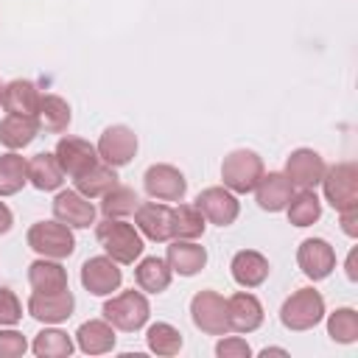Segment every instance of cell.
Listing matches in <instances>:
<instances>
[{
    "label": "cell",
    "mask_w": 358,
    "mask_h": 358,
    "mask_svg": "<svg viewBox=\"0 0 358 358\" xmlns=\"http://www.w3.org/2000/svg\"><path fill=\"white\" fill-rule=\"evenodd\" d=\"M285 213H288V221L294 227H310L322 215V201L313 190H299L296 196H291Z\"/></svg>",
    "instance_id": "cell-33"
},
{
    "label": "cell",
    "mask_w": 358,
    "mask_h": 358,
    "mask_svg": "<svg viewBox=\"0 0 358 358\" xmlns=\"http://www.w3.org/2000/svg\"><path fill=\"white\" fill-rule=\"evenodd\" d=\"M296 263L308 280H324L336 268V249L324 238H305L296 249Z\"/></svg>",
    "instance_id": "cell-11"
},
{
    "label": "cell",
    "mask_w": 358,
    "mask_h": 358,
    "mask_svg": "<svg viewBox=\"0 0 358 358\" xmlns=\"http://www.w3.org/2000/svg\"><path fill=\"white\" fill-rule=\"evenodd\" d=\"M263 159L249 151V148H235L224 157L221 162V179H224V187L232 190L235 196L238 193H252L263 176Z\"/></svg>",
    "instance_id": "cell-3"
},
{
    "label": "cell",
    "mask_w": 358,
    "mask_h": 358,
    "mask_svg": "<svg viewBox=\"0 0 358 358\" xmlns=\"http://www.w3.org/2000/svg\"><path fill=\"white\" fill-rule=\"evenodd\" d=\"M324 319V296L313 288H299L294 291L282 308H280V322L288 330H310Z\"/></svg>",
    "instance_id": "cell-5"
},
{
    "label": "cell",
    "mask_w": 358,
    "mask_h": 358,
    "mask_svg": "<svg viewBox=\"0 0 358 358\" xmlns=\"http://www.w3.org/2000/svg\"><path fill=\"white\" fill-rule=\"evenodd\" d=\"M171 274L173 271L162 257H143L134 268V280L140 291H148V294H162L171 285Z\"/></svg>",
    "instance_id": "cell-29"
},
{
    "label": "cell",
    "mask_w": 358,
    "mask_h": 358,
    "mask_svg": "<svg viewBox=\"0 0 358 358\" xmlns=\"http://www.w3.org/2000/svg\"><path fill=\"white\" fill-rule=\"evenodd\" d=\"M338 215H341V229H344L350 238H355V235H358V207L341 210Z\"/></svg>",
    "instance_id": "cell-40"
},
{
    "label": "cell",
    "mask_w": 358,
    "mask_h": 358,
    "mask_svg": "<svg viewBox=\"0 0 358 358\" xmlns=\"http://www.w3.org/2000/svg\"><path fill=\"white\" fill-rule=\"evenodd\" d=\"M39 90L34 81H25V78H14L3 87V109L8 115H36V106H39Z\"/></svg>",
    "instance_id": "cell-23"
},
{
    "label": "cell",
    "mask_w": 358,
    "mask_h": 358,
    "mask_svg": "<svg viewBox=\"0 0 358 358\" xmlns=\"http://www.w3.org/2000/svg\"><path fill=\"white\" fill-rule=\"evenodd\" d=\"M31 350H34L36 358H67V355L76 350V344H73V338H70L64 330L48 327V330H42V333H36Z\"/></svg>",
    "instance_id": "cell-32"
},
{
    "label": "cell",
    "mask_w": 358,
    "mask_h": 358,
    "mask_svg": "<svg viewBox=\"0 0 358 358\" xmlns=\"http://www.w3.org/2000/svg\"><path fill=\"white\" fill-rule=\"evenodd\" d=\"M227 319H229V330L235 333H252L263 324V305L255 294L249 291H238L227 299Z\"/></svg>",
    "instance_id": "cell-17"
},
{
    "label": "cell",
    "mask_w": 358,
    "mask_h": 358,
    "mask_svg": "<svg viewBox=\"0 0 358 358\" xmlns=\"http://www.w3.org/2000/svg\"><path fill=\"white\" fill-rule=\"evenodd\" d=\"M56 159H59V165H62V171L67 173V176H81L84 171H90L101 157H98V148L92 145V143H87V140H81V137H62L59 143H56Z\"/></svg>",
    "instance_id": "cell-14"
},
{
    "label": "cell",
    "mask_w": 358,
    "mask_h": 358,
    "mask_svg": "<svg viewBox=\"0 0 358 358\" xmlns=\"http://www.w3.org/2000/svg\"><path fill=\"white\" fill-rule=\"evenodd\" d=\"M229 271H232V280L241 285V288H257L266 282L268 277V260L255 252V249H241L235 252L232 263H229Z\"/></svg>",
    "instance_id": "cell-21"
},
{
    "label": "cell",
    "mask_w": 358,
    "mask_h": 358,
    "mask_svg": "<svg viewBox=\"0 0 358 358\" xmlns=\"http://www.w3.org/2000/svg\"><path fill=\"white\" fill-rule=\"evenodd\" d=\"M53 218L70 229H90L95 224V207L78 190H59L53 199Z\"/></svg>",
    "instance_id": "cell-12"
},
{
    "label": "cell",
    "mask_w": 358,
    "mask_h": 358,
    "mask_svg": "<svg viewBox=\"0 0 358 358\" xmlns=\"http://www.w3.org/2000/svg\"><path fill=\"white\" fill-rule=\"evenodd\" d=\"M0 101H3V87H0Z\"/></svg>",
    "instance_id": "cell-44"
},
{
    "label": "cell",
    "mask_w": 358,
    "mask_h": 358,
    "mask_svg": "<svg viewBox=\"0 0 358 358\" xmlns=\"http://www.w3.org/2000/svg\"><path fill=\"white\" fill-rule=\"evenodd\" d=\"M11 224H14V215H11V210L0 201V235H6V232L11 229Z\"/></svg>",
    "instance_id": "cell-41"
},
{
    "label": "cell",
    "mask_w": 358,
    "mask_h": 358,
    "mask_svg": "<svg viewBox=\"0 0 358 358\" xmlns=\"http://www.w3.org/2000/svg\"><path fill=\"white\" fill-rule=\"evenodd\" d=\"M151 316V305L145 299L143 291H120L115 294L112 299L103 302V319L115 327V330H123V333H134L140 330Z\"/></svg>",
    "instance_id": "cell-2"
},
{
    "label": "cell",
    "mask_w": 358,
    "mask_h": 358,
    "mask_svg": "<svg viewBox=\"0 0 358 358\" xmlns=\"http://www.w3.org/2000/svg\"><path fill=\"white\" fill-rule=\"evenodd\" d=\"M36 131H39V126H36V117H31V115H6L0 120V143L11 151L31 145Z\"/></svg>",
    "instance_id": "cell-26"
},
{
    "label": "cell",
    "mask_w": 358,
    "mask_h": 358,
    "mask_svg": "<svg viewBox=\"0 0 358 358\" xmlns=\"http://www.w3.org/2000/svg\"><path fill=\"white\" fill-rule=\"evenodd\" d=\"M215 355H218V358H249V355H252V347L246 344V338H241V336H227V333H224V338L215 344Z\"/></svg>",
    "instance_id": "cell-38"
},
{
    "label": "cell",
    "mask_w": 358,
    "mask_h": 358,
    "mask_svg": "<svg viewBox=\"0 0 358 358\" xmlns=\"http://www.w3.org/2000/svg\"><path fill=\"white\" fill-rule=\"evenodd\" d=\"M28 282L34 291L39 294H56L67 288V268L59 260L50 257H39L28 266Z\"/></svg>",
    "instance_id": "cell-24"
},
{
    "label": "cell",
    "mask_w": 358,
    "mask_h": 358,
    "mask_svg": "<svg viewBox=\"0 0 358 358\" xmlns=\"http://www.w3.org/2000/svg\"><path fill=\"white\" fill-rule=\"evenodd\" d=\"M28 182L36 190H59L64 182V171H62L56 154H50V151L34 154L28 159Z\"/></svg>",
    "instance_id": "cell-25"
},
{
    "label": "cell",
    "mask_w": 358,
    "mask_h": 358,
    "mask_svg": "<svg viewBox=\"0 0 358 358\" xmlns=\"http://www.w3.org/2000/svg\"><path fill=\"white\" fill-rule=\"evenodd\" d=\"M327 336L338 344L358 341V313L352 308H336L327 316Z\"/></svg>",
    "instance_id": "cell-36"
},
{
    "label": "cell",
    "mask_w": 358,
    "mask_h": 358,
    "mask_svg": "<svg viewBox=\"0 0 358 358\" xmlns=\"http://www.w3.org/2000/svg\"><path fill=\"white\" fill-rule=\"evenodd\" d=\"M34 117H36V126L39 129L59 134V131H67L73 115H70V103L62 95H42Z\"/></svg>",
    "instance_id": "cell-27"
},
{
    "label": "cell",
    "mask_w": 358,
    "mask_h": 358,
    "mask_svg": "<svg viewBox=\"0 0 358 358\" xmlns=\"http://www.w3.org/2000/svg\"><path fill=\"white\" fill-rule=\"evenodd\" d=\"M190 316H193V324L201 333H207V336H224V333H229L227 299L218 291H199L190 299Z\"/></svg>",
    "instance_id": "cell-7"
},
{
    "label": "cell",
    "mask_w": 358,
    "mask_h": 358,
    "mask_svg": "<svg viewBox=\"0 0 358 358\" xmlns=\"http://www.w3.org/2000/svg\"><path fill=\"white\" fill-rule=\"evenodd\" d=\"M165 263L171 266L173 274L193 277L207 266V249L199 246L196 241H179L176 238L165 252Z\"/></svg>",
    "instance_id": "cell-20"
},
{
    "label": "cell",
    "mask_w": 358,
    "mask_h": 358,
    "mask_svg": "<svg viewBox=\"0 0 358 358\" xmlns=\"http://www.w3.org/2000/svg\"><path fill=\"white\" fill-rule=\"evenodd\" d=\"M255 196H257V204L260 210H268V213H280L288 207L291 196H294V185L288 182L285 173L280 171H271V173H263L257 187H255Z\"/></svg>",
    "instance_id": "cell-19"
},
{
    "label": "cell",
    "mask_w": 358,
    "mask_h": 358,
    "mask_svg": "<svg viewBox=\"0 0 358 358\" xmlns=\"http://www.w3.org/2000/svg\"><path fill=\"white\" fill-rule=\"evenodd\" d=\"M95 238L103 246V252L115 260V263H134L143 255V235L134 224H126L123 218H103L95 227Z\"/></svg>",
    "instance_id": "cell-1"
},
{
    "label": "cell",
    "mask_w": 358,
    "mask_h": 358,
    "mask_svg": "<svg viewBox=\"0 0 358 358\" xmlns=\"http://www.w3.org/2000/svg\"><path fill=\"white\" fill-rule=\"evenodd\" d=\"M324 187V199L333 210H350L358 207V168L355 162H336L333 168H324V176L319 182Z\"/></svg>",
    "instance_id": "cell-6"
},
{
    "label": "cell",
    "mask_w": 358,
    "mask_h": 358,
    "mask_svg": "<svg viewBox=\"0 0 358 358\" xmlns=\"http://www.w3.org/2000/svg\"><path fill=\"white\" fill-rule=\"evenodd\" d=\"M143 185H145V193L157 201H182L185 190H187V179L179 168L173 165H151L143 176Z\"/></svg>",
    "instance_id": "cell-9"
},
{
    "label": "cell",
    "mask_w": 358,
    "mask_h": 358,
    "mask_svg": "<svg viewBox=\"0 0 358 358\" xmlns=\"http://www.w3.org/2000/svg\"><path fill=\"white\" fill-rule=\"evenodd\" d=\"M28 246L42 257L64 260L76 252V238H73V229L56 218L53 221H36L28 229Z\"/></svg>",
    "instance_id": "cell-4"
},
{
    "label": "cell",
    "mask_w": 358,
    "mask_h": 358,
    "mask_svg": "<svg viewBox=\"0 0 358 358\" xmlns=\"http://www.w3.org/2000/svg\"><path fill=\"white\" fill-rule=\"evenodd\" d=\"M123 282V271L117 268V263L106 255V257H90L81 266V285L95 294V296H109L112 291H117Z\"/></svg>",
    "instance_id": "cell-13"
},
{
    "label": "cell",
    "mask_w": 358,
    "mask_h": 358,
    "mask_svg": "<svg viewBox=\"0 0 358 358\" xmlns=\"http://www.w3.org/2000/svg\"><path fill=\"white\" fill-rule=\"evenodd\" d=\"M101 199H103V201H101V213H103L106 218H126V215H131V213L140 207L137 193H134L131 187H123V185H115V187L106 190Z\"/></svg>",
    "instance_id": "cell-34"
},
{
    "label": "cell",
    "mask_w": 358,
    "mask_h": 358,
    "mask_svg": "<svg viewBox=\"0 0 358 358\" xmlns=\"http://www.w3.org/2000/svg\"><path fill=\"white\" fill-rule=\"evenodd\" d=\"M22 319V302L11 288H0V327H11Z\"/></svg>",
    "instance_id": "cell-37"
},
{
    "label": "cell",
    "mask_w": 358,
    "mask_h": 358,
    "mask_svg": "<svg viewBox=\"0 0 358 358\" xmlns=\"http://www.w3.org/2000/svg\"><path fill=\"white\" fill-rule=\"evenodd\" d=\"M285 176L299 190H313L324 176V159L313 148H296L291 151L285 162Z\"/></svg>",
    "instance_id": "cell-15"
},
{
    "label": "cell",
    "mask_w": 358,
    "mask_h": 358,
    "mask_svg": "<svg viewBox=\"0 0 358 358\" xmlns=\"http://www.w3.org/2000/svg\"><path fill=\"white\" fill-rule=\"evenodd\" d=\"M76 344L87 355H103L115 350V327L106 319H90L76 330Z\"/></svg>",
    "instance_id": "cell-22"
},
{
    "label": "cell",
    "mask_w": 358,
    "mask_h": 358,
    "mask_svg": "<svg viewBox=\"0 0 358 358\" xmlns=\"http://www.w3.org/2000/svg\"><path fill=\"white\" fill-rule=\"evenodd\" d=\"M98 157L101 162L112 165V168H120V165H129L137 154V134L123 126V123H115L109 129H103L101 140H98Z\"/></svg>",
    "instance_id": "cell-8"
},
{
    "label": "cell",
    "mask_w": 358,
    "mask_h": 358,
    "mask_svg": "<svg viewBox=\"0 0 358 358\" xmlns=\"http://www.w3.org/2000/svg\"><path fill=\"white\" fill-rule=\"evenodd\" d=\"M73 308H76V299H73L70 288L56 291V294H39V291H34L31 299H28V313L36 322H45V324L67 322L73 316Z\"/></svg>",
    "instance_id": "cell-16"
},
{
    "label": "cell",
    "mask_w": 358,
    "mask_h": 358,
    "mask_svg": "<svg viewBox=\"0 0 358 358\" xmlns=\"http://www.w3.org/2000/svg\"><path fill=\"white\" fill-rule=\"evenodd\" d=\"M145 344L157 355H176L182 350V333L168 322H157L145 330Z\"/></svg>",
    "instance_id": "cell-35"
},
{
    "label": "cell",
    "mask_w": 358,
    "mask_h": 358,
    "mask_svg": "<svg viewBox=\"0 0 358 358\" xmlns=\"http://www.w3.org/2000/svg\"><path fill=\"white\" fill-rule=\"evenodd\" d=\"M28 341L17 330H0V358H20L25 355Z\"/></svg>",
    "instance_id": "cell-39"
},
{
    "label": "cell",
    "mask_w": 358,
    "mask_h": 358,
    "mask_svg": "<svg viewBox=\"0 0 358 358\" xmlns=\"http://www.w3.org/2000/svg\"><path fill=\"white\" fill-rule=\"evenodd\" d=\"M28 182V159L17 151L0 154V196H14Z\"/></svg>",
    "instance_id": "cell-31"
},
{
    "label": "cell",
    "mask_w": 358,
    "mask_h": 358,
    "mask_svg": "<svg viewBox=\"0 0 358 358\" xmlns=\"http://www.w3.org/2000/svg\"><path fill=\"white\" fill-rule=\"evenodd\" d=\"M134 224L148 241H171V207L162 201H140L134 210Z\"/></svg>",
    "instance_id": "cell-18"
},
{
    "label": "cell",
    "mask_w": 358,
    "mask_h": 358,
    "mask_svg": "<svg viewBox=\"0 0 358 358\" xmlns=\"http://www.w3.org/2000/svg\"><path fill=\"white\" fill-rule=\"evenodd\" d=\"M355 255H358V252H355V249H352V252H350V255H347V277H350V280H352V282H355V280H358V268H355Z\"/></svg>",
    "instance_id": "cell-42"
},
{
    "label": "cell",
    "mask_w": 358,
    "mask_h": 358,
    "mask_svg": "<svg viewBox=\"0 0 358 358\" xmlns=\"http://www.w3.org/2000/svg\"><path fill=\"white\" fill-rule=\"evenodd\" d=\"M196 207L199 213L204 215V221L215 224V227H229L235 224L238 213H241V204L235 199L232 190L227 187H204L199 196H196Z\"/></svg>",
    "instance_id": "cell-10"
},
{
    "label": "cell",
    "mask_w": 358,
    "mask_h": 358,
    "mask_svg": "<svg viewBox=\"0 0 358 358\" xmlns=\"http://www.w3.org/2000/svg\"><path fill=\"white\" fill-rule=\"evenodd\" d=\"M260 355H263V358H268V355H288V352H285V350H277V347H266Z\"/></svg>",
    "instance_id": "cell-43"
},
{
    "label": "cell",
    "mask_w": 358,
    "mask_h": 358,
    "mask_svg": "<svg viewBox=\"0 0 358 358\" xmlns=\"http://www.w3.org/2000/svg\"><path fill=\"white\" fill-rule=\"evenodd\" d=\"M204 215L199 213L196 204H176L171 207V238L179 241H196L204 235Z\"/></svg>",
    "instance_id": "cell-28"
},
{
    "label": "cell",
    "mask_w": 358,
    "mask_h": 358,
    "mask_svg": "<svg viewBox=\"0 0 358 358\" xmlns=\"http://www.w3.org/2000/svg\"><path fill=\"white\" fill-rule=\"evenodd\" d=\"M73 182H76V190H78L81 196L95 199V196H103L106 190H112V187L117 185V173H115L112 165H106V162L98 159L90 171H84V173L76 176Z\"/></svg>",
    "instance_id": "cell-30"
}]
</instances>
